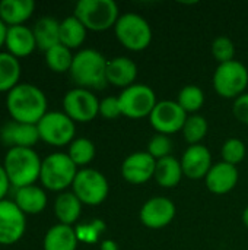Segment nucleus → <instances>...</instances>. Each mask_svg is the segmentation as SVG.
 I'll list each match as a JSON object with an SVG mask.
<instances>
[{"label": "nucleus", "instance_id": "obj_1", "mask_svg": "<svg viewBox=\"0 0 248 250\" xmlns=\"http://www.w3.org/2000/svg\"><path fill=\"white\" fill-rule=\"evenodd\" d=\"M6 107L13 122L38 125L47 114V97L35 85L19 83L7 92Z\"/></svg>", "mask_w": 248, "mask_h": 250}, {"label": "nucleus", "instance_id": "obj_2", "mask_svg": "<svg viewBox=\"0 0 248 250\" xmlns=\"http://www.w3.org/2000/svg\"><path fill=\"white\" fill-rule=\"evenodd\" d=\"M107 63L108 60L94 48H83L73 57L70 76L77 88L104 89L107 86Z\"/></svg>", "mask_w": 248, "mask_h": 250}, {"label": "nucleus", "instance_id": "obj_3", "mask_svg": "<svg viewBox=\"0 0 248 250\" xmlns=\"http://www.w3.org/2000/svg\"><path fill=\"white\" fill-rule=\"evenodd\" d=\"M41 158L32 148H10L4 157L3 167L10 185L16 189L32 186L41 174Z\"/></svg>", "mask_w": 248, "mask_h": 250}, {"label": "nucleus", "instance_id": "obj_4", "mask_svg": "<svg viewBox=\"0 0 248 250\" xmlns=\"http://www.w3.org/2000/svg\"><path fill=\"white\" fill-rule=\"evenodd\" d=\"M75 16L91 31H105L115 26L120 10L114 0H79Z\"/></svg>", "mask_w": 248, "mask_h": 250}, {"label": "nucleus", "instance_id": "obj_5", "mask_svg": "<svg viewBox=\"0 0 248 250\" xmlns=\"http://www.w3.org/2000/svg\"><path fill=\"white\" fill-rule=\"evenodd\" d=\"M77 166L64 152L50 154L42 160L39 180L51 192H63L73 185L77 174Z\"/></svg>", "mask_w": 248, "mask_h": 250}, {"label": "nucleus", "instance_id": "obj_6", "mask_svg": "<svg viewBox=\"0 0 248 250\" xmlns=\"http://www.w3.org/2000/svg\"><path fill=\"white\" fill-rule=\"evenodd\" d=\"M114 31L118 42L130 51H143L152 41L151 25L137 13L120 15Z\"/></svg>", "mask_w": 248, "mask_h": 250}, {"label": "nucleus", "instance_id": "obj_7", "mask_svg": "<svg viewBox=\"0 0 248 250\" xmlns=\"http://www.w3.org/2000/svg\"><path fill=\"white\" fill-rule=\"evenodd\" d=\"M248 85V69L238 60L222 63L213 73V88L222 98L237 100L246 94Z\"/></svg>", "mask_w": 248, "mask_h": 250}, {"label": "nucleus", "instance_id": "obj_8", "mask_svg": "<svg viewBox=\"0 0 248 250\" xmlns=\"http://www.w3.org/2000/svg\"><path fill=\"white\" fill-rule=\"evenodd\" d=\"M72 192L83 205L96 207L107 199L110 185L101 171L95 168H82L73 180Z\"/></svg>", "mask_w": 248, "mask_h": 250}, {"label": "nucleus", "instance_id": "obj_9", "mask_svg": "<svg viewBox=\"0 0 248 250\" xmlns=\"http://www.w3.org/2000/svg\"><path fill=\"white\" fill-rule=\"evenodd\" d=\"M39 139L51 146L70 145L75 141V122L61 111H47L37 125Z\"/></svg>", "mask_w": 248, "mask_h": 250}, {"label": "nucleus", "instance_id": "obj_10", "mask_svg": "<svg viewBox=\"0 0 248 250\" xmlns=\"http://www.w3.org/2000/svg\"><path fill=\"white\" fill-rule=\"evenodd\" d=\"M121 114L139 120L143 117H149L155 105L158 104L155 91L143 83H134L121 91L118 95Z\"/></svg>", "mask_w": 248, "mask_h": 250}, {"label": "nucleus", "instance_id": "obj_11", "mask_svg": "<svg viewBox=\"0 0 248 250\" xmlns=\"http://www.w3.org/2000/svg\"><path fill=\"white\" fill-rule=\"evenodd\" d=\"M63 108L73 122L88 123L99 114V100L89 89L75 88L66 92Z\"/></svg>", "mask_w": 248, "mask_h": 250}, {"label": "nucleus", "instance_id": "obj_12", "mask_svg": "<svg viewBox=\"0 0 248 250\" xmlns=\"http://www.w3.org/2000/svg\"><path fill=\"white\" fill-rule=\"evenodd\" d=\"M187 117V113L180 107L177 101L165 100L158 101L149 116V122L158 133L170 136L183 130Z\"/></svg>", "mask_w": 248, "mask_h": 250}, {"label": "nucleus", "instance_id": "obj_13", "mask_svg": "<svg viewBox=\"0 0 248 250\" xmlns=\"http://www.w3.org/2000/svg\"><path fill=\"white\" fill-rule=\"evenodd\" d=\"M26 229L25 214L15 201H0V245H15L22 239Z\"/></svg>", "mask_w": 248, "mask_h": 250}, {"label": "nucleus", "instance_id": "obj_14", "mask_svg": "<svg viewBox=\"0 0 248 250\" xmlns=\"http://www.w3.org/2000/svg\"><path fill=\"white\" fill-rule=\"evenodd\" d=\"M175 214L177 208L171 199L165 196H153L142 205L139 217L145 227L159 230L170 226L175 218Z\"/></svg>", "mask_w": 248, "mask_h": 250}, {"label": "nucleus", "instance_id": "obj_15", "mask_svg": "<svg viewBox=\"0 0 248 250\" xmlns=\"http://www.w3.org/2000/svg\"><path fill=\"white\" fill-rule=\"evenodd\" d=\"M156 160L148 152H133L121 164V176L130 185H143L155 174Z\"/></svg>", "mask_w": 248, "mask_h": 250}, {"label": "nucleus", "instance_id": "obj_16", "mask_svg": "<svg viewBox=\"0 0 248 250\" xmlns=\"http://www.w3.org/2000/svg\"><path fill=\"white\" fill-rule=\"evenodd\" d=\"M181 167L186 177L191 180L205 179L212 168V154L208 146L199 145H189L181 157Z\"/></svg>", "mask_w": 248, "mask_h": 250}, {"label": "nucleus", "instance_id": "obj_17", "mask_svg": "<svg viewBox=\"0 0 248 250\" xmlns=\"http://www.w3.org/2000/svg\"><path fill=\"white\" fill-rule=\"evenodd\" d=\"M238 176V168L235 166L221 161L212 166L205 177V183L209 192L215 195H227L237 186Z\"/></svg>", "mask_w": 248, "mask_h": 250}, {"label": "nucleus", "instance_id": "obj_18", "mask_svg": "<svg viewBox=\"0 0 248 250\" xmlns=\"http://www.w3.org/2000/svg\"><path fill=\"white\" fill-rule=\"evenodd\" d=\"M0 138L10 148H32L39 141L37 125L10 122L0 130Z\"/></svg>", "mask_w": 248, "mask_h": 250}, {"label": "nucleus", "instance_id": "obj_19", "mask_svg": "<svg viewBox=\"0 0 248 250\" xmlns=\"http://www.w3.org/2000/svg\"><path fill=\"white\" fill-rule=\"evenodd\" d=\"M137 78V66L136 63L126 57H113L107 63V82L117 88H129L134 85Z\"/></svg>", "mask_w": 248, "mask_h": 250}, {"label": "nucleus", "instance_id": "obj_20", "mask_svg": "<svg viewBox=\"0 0 248 250\" xmlns=\"http://www.w3.org/2000/svg\"><path fill=\"white\" fill-rule=\"evenodd\" d=\"M7 53L15 57H26L37 48V41L34 32L26 25L7 26L6 42Z\"/></svg>", "mask_w": 248, "mask_h": 250}, {"label": "nucleus", "instance_id": "obj_21", "mask_svg": "<svg viewBox=\"0 0 248 250\" xmlns=\"http://www.w3.org/2000/svg\"><path fill=\"white\" fill-rule=\"evenodd\" d=\"M77 234L72 226L56 224L44 236V250H76Z\"/></svg>", "mask_w": 248, "mask_h": 250}, {"label": "nucleus", "instance_id": "obj_22", "mask_svg": "<svg viewBox=\"0 0 248 250\" xmlns=\"http://www.w3.org/2000/svg\"><path fill=\"white\" fill-rule=\"evenodd\" d=\"M35 10L34 0H3L0 1V19L9 25H23Z\"/></svg>", "mask_w": 248, "mask_h": 250}, {"label": "nucleus", "instance_id": "obj_23", "mask_svg": "<svg viewBox=\"0 0 248 250\" xmlns=\"http://www.w3.org/2000/svg\"><path fill=\"white\" fill-rule=\"evenodd\" d=\"M15 204L19 207V209L23 214L37 215V214H39V212H42L45 209V207H47V195L41 188H38L35 185L20 188V189H16Z\"/></svg>", "mask_w": 248, "mask_h": 250}, {"label": "nucleus", "instance_id": "obj_24", "mask_svg": "<svg viewBox=\"0 0 248 250\" xmlns=\"http://www.w3.org/2000/svg\"><path fill=\"white\" fill-rule=\"evenodd\" d=\"M37 47L39 50H50L51 47L60 44V22L54 18L44 16L37 21L32 28Z\"/></svg>", "mask_w": 248, "mask_h": 250}, {"label": "nucleus", "instance_id": "obj_25", "mask_svg": "<svg viewBox=\"0 0 248 250\" xmlns=\"http://www.w3.org/2000/svg\"><path fill=\"white\" fill-rule=\"evenodd\" d=\"M184 173H183L181 161H178L175 157L170 155L156 161L153 179L156 180L159 186L168 188V189L175 188L181 182Z\"/></svg>", "mask_w": 248, "mask_h": 250}, {"label": "nucleus", "instance_id": "obj_26", "mask_svg": "<svg viewBox=\"0 0 248 250\" xmlns=\"http://www.w3.org/2000/svg\"><path fill=\"white\" fill-rule=\"evenodd\" d=\"M82 202L73 192H63L56 198L54 202V214L60 224L72 226L75 224L82 212Z\"/></svg>", "mask_w": 248, "mask_h": 250}, {"label": "nucleus", "instance_id": "obj_27", "mask_svg": "<svg viewBox=\"0 0 248 250\" xmlns=\"http://www.w3.org/2000/svg\"><path fill=\"white\" fill-rule=\"evenodd\" d=\"M86 28L85 25L73 15L67 16L60 22V44L66 45L67 48H77L83 44L86 38Z\"/></svg>", "mask_w": 248, "mask_h": 250}, {"label": "nucleus", "instance_id": "obj_28", "mask_svg": "<svg viewBox=\"0 0 248 250\" xmlns=\"http://www.w3.org/2000/svg\"><path fill=\"white\" fill-rule=\"evenodd\" d=\"M20 78V63L18 57L7 51L0 53V92L10 91L19 85Z\"/></svg>", "mask_w": 248, "mask_h": 250}, {"label": "nucleus", "instance_id": "obj_29", "mask_svg": "<svg viewBox=\"0 0 248 250\" xmlns=\"http://www.w3.org/2000/svg\"><path fill=\"white\" fill-rule=\"evenodd\" d=\"M73 54L72 50L67 48L63 44H57L54 47H51L50 50L45 51V62L47 66L56 72V73H64V72H70L72 63H73Z\"/></svg>", "mask_w": 248, "mask_h": 250}, {"label": "nucleus", "instance_id": "obj_30", "mask_svg": "<svg viewBox=\"0 0 248 250\" xmlns=\"http://www.w3.org/2000/svg\"><path fill=\"white\" fill-rule=\"evenodd\" d=\"M208 129H209V125L203 116L191 114L187 117L181 132H183L184 141L189 145H199L208 135Z\"/></svg>", "mask_w": 248, "mask_h": 250}, {"label": "nucleus", "instance_id": "obj_31", "mask_svg": "<svg viewBox=\"0 0 248 250\" xmlns=\"http://www.w3.org/2000/svg\"><path fill=\"white\" fill-rule=\"evenodd\" d=\"M95 145L88 138H77L69 145L67 155L77 167L88 166L95 158Z\"/></svg>", "mask_w": 248, "mask_h": 250}, {"label": "nucleus", "instance_id": "obj_32", "mask_svg": "<svg viewBox=\"0 0 248 250\" xmlns=\"http://www.w3.org/2000/svg\"><path fill=\"white\" fill-rule=\"evenodd\" d=\"M177 103L187 114H196L205 104V94L202 88L196 85H187L178 92Z\"/></svg>", "mask_w": 248, "mask_h": 250}, {"label": "nucleus", "instance_id": "obj_33", "mask_svg": "<svg viewBox=\"0 0 248 250\" xmlns=\"http://www.w3.org/2000/svg\"><path fill=\"white\" fill-rule=\"evenodd\" d=\"M221 155H222V161H225V163L237 167V164H240L246 158V155H247V146H246V144L241 139H238V138H229L222 145Z\"/></svg>", "mask_w": 248, "mask_h": 250}, {"label": "nucleus", "instance_id": "obj_34", "mask_svg": "<svg viewBox=\"0 0 248 250\" xmlns=\"http://www.w3.org/2000/svg\"><path fill=\"white\" fill-rule=\"evenodd\" d=\"M212 54L213 57L219 62V64L222 63H228L235 60V44L229 37L221 35L216 37L212 42Z\"/></svg>", "mask_w": 248, "mask_h": 250}, {"label": "nucleus", "instance_id": "obj_35", "mask_svg": "<svg viewBox=\"0 0 248 250\" xmlns=\"http://www.w3.org/2000/svg\"><path fill=\"white\" fill-rule=\"evenodd\" d=\"M171 151H172V142L171 139L167 136V135H161V133H156L155 136H152L149 139V144H148V152L158 161V160H162L165 157H170L171 155Z\"/></svg>", "mask_w": 248, "mask_h": 250}, {"label": "nucleus", "instance_id": "obj_36", "mask_svg": "<svg viewBox=\"0 0 248 250\" xmlns=\"http://www.w3.org/2000/svg\"><path fill=\"white\" fill-rule=\"evenodd\" d=\"M99 114L107 120H114L121 114L118 97H105L99 101Z\"/></svg>", "mask_w": 248, "mask_h": 250}, {"label": "nucleus", "instance_id": "obj_37", "mask_svg": "<svg viewBox=\"0 0 248 250\" xmlns=\"http://www.w3.org/2000/svg\"><path fill=\"white\" fill-rule=\"evenodd\" d=\"M232 113H234L237 120H240L244 125H248V92L240 95L234 101Z\"/></svg>", "mask_w": 248, "mask_h": 250}, {"label": "nucleus", "instance_id": "obj_38", "mask_svg": "<svg viewBox=\"0 0 248 250\" xmlns=\"http://www.w3.org/2000/svg\"><path fill=\"white\" fill-rule=\"evenodd\" d=\"M9 188H10V180L7 177V173H6L4 167L0 166V201H3L4 196L7 195Z\"/></svg>", "mask_w": 248, "mask_h": 250}, {"label": "nucleus", "instance_id": "obj_39", "mask_svg": "<svg viewBox=\"0 0 248 250\" xmlns=\"http://www.w3.org/2000/svg\"><path fill=\"white\" fill-rule=\"evenodd\" d=\"M6 35H7V25L0 19V48L6 42Z\"/></svg>", "mask_w": 248, "mask_h": 250}, {"label": "nucleus", "instance_id": "obj_40", "mask_svg": "<svg viewBox=\"0 0 248 250\" xmlns=\"http://www.w3.org/2000/svg\"><path fill=\"white\" fill-rule=\"evenodd\" d=\"M101 250H118V245L114 240H104L101 243Z\"/></svg>", "mask_w": 248, "mask_h": 250}, {"label": "nucleus", "instance_id": "obj_41", "mask_svg": "<svg viewBox=\"0 0 248 250\" xmlns=\"http://www.w3.org/2000/svg\"><path fill=\"white\" fill-rule=\"evenodd\" d=\"M243 224L248 229V207L244 209V212H243Z\"/></svg>", "mask_w": 248, "mask_h": 250}]
</instances>
